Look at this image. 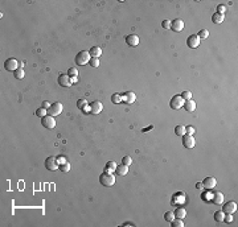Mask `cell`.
Returning <instances> with one entry per match:
<instances>
[{
    "mask_svg": "<svg viewBox=\"0 0 238 227\" xmlns=\"http://www.w3.org/2000/svg\"><path fill=\"white\" fill-rule=\"evenodd\" d=\"M89 63H90V66H93V67H98V66H99V60L91 57L90 58V61H89Z\"/></svg>",
    "mask_w": 238,
    "mask_h": 227,
    "instance_id": "35",
    "label": "cell"
},
{
    "mask_svg": "<svg viewBox=\"0 0 238 227\" xmlns=\"http://www.w3.org/2000/svg\"><path fill=\"white\" fill-rule=\"evenodd\" d=\"M171 29L175 32H181L184 29V21L181 18H175L171 21Z\"/></svg>",
    "mask_w": 238,
    "mask_h": 227,
    "instance_id": "10",
    "label": "cell"
},
{
    "mask_svg": "<svg viewBox=\"0 0 238 227\" xmlns=\"http://www.w3.org/2000/svg\"><path fill=\"white\" fill-rule=\"evenodd\" d=\"M111 102L115 103V104L120 103L122 102V95H119L118 92H116V94H113V96H111Z\"/></svg>",
    "mask_w": 238,
    "mask_h": 227,
    "instance_id": "31",
    "label": "cell"
},
{
    "mask_svg": "<svg viewBox=\"0 0 238 227\" xmlns=\"http://www.w3.org/2000/svg\"><path fill=\"white\" fill-rule=\"evenodd\" d=\"M216 184H217V181H216L214 177H206V178L202 181V186L205 187V189H208V190L213 189V187L216 186Z\"/></svg>",
    "mask_w": 238,
    "mask_h": 227,
    "instance_id": "14",
    "label": "cell"
},
{
    "mask_svg": "<svg viewBox=\"0 0 238 227\" xmlns=\"http://www.w3.org/2000/svg\"><path fill=\"white\" fill-rule=\"evenodd\" d=\"M115 173L119 174V176H126V174L128 173V166L124 165V164H122V165H116Z\"/></svg>",
    "mask_w": 238,
    "mask_h": 227,
    "instance_id": "18",
    "label": "cell"
},
{
    "mask_svg": "<svg viewBox=\"0 0 238 227\" xmlns=\"http://www.w3.org/2000/svg\"><path fill=\"white\" fill-rule=\"evenodd\" d=\"M41 107H42V108H45V110H48V108L50 107L49 102H46V100H45V102H42V106H41Z\"/></svg>",
    "mask_w": 238,
    "mask_h": 227,
    "instance_id": "42",
    "label": "cell"
},
{
    "mask_svg": "<svg viewBox=\"0 0 238 227\" xmlns=\"http://www.w3.org/2000/svg\"><path fill=\"white\" fill-rule=\"evenodd\" d=\"M182 104H184V99H182L180 95H175V96H172L171 102H169V107L173 108V110H179V108H181Z\"/></svg>",
    "mask_w": 238,
    "mask_h": 227,
    "instance_id": "5",
    "label": "cell"
},
{
    "mask_svg": "<svg viewBox=\"0 0 238 227\" xmlns=\"http://www.w3.org/2000/svg\"><path fill=\"white\" fill-rule=\"evenodd\" d=\"M62 112V104L60 102H56V103H52L50 107L48 108V115L50 116H57Z\"/></svg>",
    "mask_w": 238,
    "mask_h": 227,
    "instance_id": "4",
    "label": "cell"
},
{
    "mask_svg": "<svg viewBox=\"0 0 238 227\" xmlns=\"http://www.w3.org/2000/svg\"><path fill=\"white\" fill-rule=\"evenodd\" d=\"M13 75L16 77L17 79H23L24 78V75H25V71H24V69H16L15 71H13Z\"/></svg>",
    "mask_w": 238,
    "mask_h": 227,
    "instance_id": "24",
    "label": "cell"
},
{
    "mask_svg": "<svg viewBox=\"0 0 238 227\" xmlns=\"http://www.w3.org/2000/svg\"><path fill=\"white\" fill-rule=\"evenodd\" d=\"M161 26H163L164 29H171V21H169V20H164L163 23H161Z\"/></svg>",
    "mask_w": 238,
    "mask_h": 227,
    "instance_id": "39",
    "label": "cell"
},
{
    "mask_svg": "<svg viewBox=\"0 0 238 227\" xmlns=\"http://www.w3.org/2000/svg\"><path fill=\"white\" fill-rule=\"evenodd\" d=\"M122 162H123L124 165L130 166V165H131V162H132V158L130 157V156H124V157L122 158Z\"/></svg>",
    "mask_w": 238,
    "mask_h": 227,
    "instance_id": "37",
    "label": "cell"
},
{
    "mask_svg": "<svg viewBox=\"0 0 238 227\" xmlns=\"http://www.w3.org/2000/svg\"><path fill=\"white\" fill-rule=\"evenodd\" d=\"M70 81H71V84L77 83V77H71V78H70Z\"/></svg>",
    "mask_w": 238,
    "mask_h": 227,
    "instance_id": "43",
    "label": "cell"
},
{
    "mask_svg": "<svg viewBox=\"0 0 238 227\" xmlns=\"http://www.w3.org/2000/svg\"><path fill=\"white\" fill-rule=\"evenodd\" d=\"M180 96L184 100H188V99H192V92L190 91H182L181 94H180Z\"/></svg>",
    "mask_w": 238,
    "mask_h": 227,
    "instance_id": "33",
    "label": "cell"
},
{
    "mask_svg": "<svg viewBox=\"0 0 238 227\" xmlns=\"http://www.w3.org/2000/svg\"><path fill=\"white\" fill-rule=\"evenodd\" d=\"M212 201H213V202L216 203V205H219V203L224 202V194H222L221 192H214Z\"/></svg>",
    "mask_w": 238,
    "mask_h": 227,
    "instance_id": "19",
    "label": "cell"
},
{
    "mask_svg": "<svg viewBox=\"0 0 238 227\" xmlns=\"http://www.w3.org/2000/svg\"><path fill=\"white\" fill-rule=\"evenodd\" d=\"M198 38L200 40H206L209 37V32H208V29H201L200 32H198Z\"/></svg>",
    "mask_w": 238,
    "mask_h": 227,
    "instance_id": "27",
    "label": "cell"
},
{
    "mask_svg": "<svg viewBox=\"0 0 238 227\" xmlns=\"http://www.w3.org/2000/svg\"><path fill=\"white\" fill-rule=\"evenodd\" d=\"M184 108L188 111V112H193L196 110V102L192 99H188V100H184Z\"/></svg>",
    "mask_w": 238,
    "mask_h": 227,
    "instance_id": "17",
    "label": "cell"
},
{
    "mask_svg": "<svg viewBox=\"0 0 238 227\" xmlns=\"http://www.w3.org/2000/svg\"><path fill=\"white\" fill-rule=\"evenodd\" d=\"M175 133L177 135V136H184L187 132H185V127L182 126V124H179V126L175 127Z\"/></svg>",
    "mask_w": 238,
    "mask_h": 227,
    "instance_id": "22",
    "label": "cell"
},
{
    "mask_svg": "<svg viewBox=\"0 0 238 227\" xmlns=\"http://www.w3.org/2000/svg\"><path fill=\"white\" fill-rule=\"evenodd\" d=\"M237 210V203L234 202V201H229V202H226L224 205V213L225 214H233L234 211Z\"/></svg>",
    "mask_w": 238,
    "mask_h": 227,
    "instance_id": "12",
    "label": "cell"
},
{
    "mask_svg": "<svg viewBox=\"0 0 238 227\" xmlns=\"http://www.w3.org/2000/svg\"><path fill=\"white\" fill-rule=\"evenodd\" d=\"M41 124L45 127V128H49V129L54 128V127H56L54 116H50V115L44 116V118H42V120H41Z\"/></svg>",
    "mask_w": 238,
    "mask_h": 227,
    "instance_id": "7",
    "label": "cell"
},
{
    "mask_svg": "<svg viewBox=\"0 0 238 227\" xmlns=\"http://www.w3.org/2000/svg\"><path fill=\"white\" fill-rule=\"evenodd\" d=\"M45 168H46L48 170H56V169H58L60 168V161H58V158L54 157V156L46 157V160H45Z\"/></svg>",
    "mask_w": 238,
    "mask_h": 227,
    "instance_id": "2",
    "label": "cell"
},
{
    "mask_svg": "<svg viewBox=\"0 0 238 227\" xmlns=\"http://www.w3.org/2000/svg\"><path fill=\"white\" fill-rule=\"evenodd\" d=\"M224 221H225V222H227V223H230V222L233 221V216H232V214H225V216H224Z\"/></svg>",
    "mask_w": 238,
    "mask_h": 227,
    "instance_id": "41",
    "label": "cell"
},
{
    "mask_svg": "<svg viewBox=\"0 0 238 227\" xmlns=\"http://www.w3.org/2000/svg\"><path fill=\"white\" fill-rule=\"evenodd\" d=\"M185 132H187L188 135H193L195 133V128H193L192 126H188V127H185Z\"/></svg>",
    "mask_w": 238,
    "mask_h": 227,
    "instance_id": "40",
    "label": "cell"
},
{
    "mask_svg": "<svg viewBox=\"0 0 238 227\" xmlns=\"http://www.w3.org/2000/svg\"><path fill=\"white\" fill-rule=\"evenodd\" d=\"M60 169L61 172H63V173H66V172H69L70 170V164L69 162H62V164H60Z\"/></svg>",
    "mask_w": 238,
    "mask_h": 227,
    "instance_id": "29",
    "label": "cell"
},
{
    "mask_svg": "<svg viewBox=\"0 0 238 227\" xmlns=\"http://www.w3.org/2000/svg\"><path fill=\"white\" fill-rule=\"evenodd\" d=\"M99 182H100V185H103V186H106V187H111L114 184H115V177H114L113 174H111L108 170H106L105 173L100 174V177H99Z\"/></svg>",
    "mask_w": 238,
    "mask_h": 227,
    "instance_id": "1",
    "label": "cell"
},
{
    "mask_svg": "<svg viewBox=\"0 0 238 227\" xmlns=\"http://www.w3.org/2000/svg\"><path fill=\"white\" fill-rule=\"evenodd\" d=\"M89 53H90V55H91V57L98 58L100 54H102V49H100L99 46H93L91 49L89 50Z\"/></svg>",
    "mask_w": 238,
    "mask_h": 227,
    "instance_id": "21",
    "label": "cell"
},
{
    "mask_svg": "<svg viewBox=\"0 0 238 227\" xmlns=\"http://www.w3.org/2000/svg\"><path fill=\"white\" fill-rule=\"evenodd\" d=\"M212 21L216 24H219L224 21V15H219V13H214L213 16H212Z\"/></svg>",
    "mask_w": 238,
    "mask_h": 227,
    "instance_id": "25",
    "label": "cell"
},
{
    "mask_svg": "<svg viewBox=\"0 0 238 227\" xmlns=\"http://www.w3.org/2000/svg\"><path fill=\"white\" fill-rule=\"evenodd\" d=\"M77 107H78L79 110L87 111V100L86 99H78L77 100Z\"/></svg>",
    "mask_w": 238,
    "mask_h": 227,
    "instance_id": "23",
    "label": "cell"
},
{
    "mask_svg": "<svg viewBox=\"0 0 238 227\" xmlns=\"http://www.w3.org/2000/svg\"><path fill=\"white\" fill-rule=\"evenodd\" d=\"M196 187H197V189H202V182H197V184H196Z\"/></svg>",
    "mask_w": 238,
    "mask_h": 227,
    "instance_id": "44",
    "label": "cell"
},
{
    "mask_svg": "<svg viewBox=\"0 0 238 227\" xmlns=\"http://www.w3.org/2000/svg\"><path fill=\"white\" fill-rule=\"evenodd\" d=\"M58 84L62 87H69L71 84L70 77L68 74H60V77H58Z\"/></svg>",
    "mask_w": 238,
    "mask_h": 227,
    "instance_id": "13",
    "label": "cell"
},
{
    "mask_svg": "<svg viewBox=\"0 0 238 227\" xmlns=\"http://www.w3.org/2000/svg\"><path fill=\"white\" fill-rule=\"evenodd\" d=\"M36 115L40 116V118H44V116L48 115V110H45V108H42V107L37 108V110H36Z\"/></svg>",
    "mask_w": 238,
    "mask_h": 227,
    "instance_id": "28",
    "label": "cell"
},
{
    "mask_svg": "<svg viewBox=\"0 0 238 227\" xmlns=\"http://www.w3.org/2000/svg\"><path fill=\"white\" fill-rule=\"evenodd\" d=\"M173 214H175V218H177V219H184L185 215H187V211H185V209H182V207H177L176 210L173 211Z\"/></svg>",
    "mask_w": 238,
    "mask_h": 227,
    "instance_id": "20",
    "label": "cell"
},
{
    "mask_svg": "<svg viewBox=\"0 0 238 227\" xmlns=\"http://www.w3.org/2000/svg\"><path fill=\"white\" fill-rule=\"evenodd\" d=\"M139 37L136 36V34H130V36L126 37V42L128 46H138L139 45Z\"/></svg>",
    "mask_w": 238,
    "mask_h": 227,
    "instance_id": "15",
    "label": "cell"
},
{
    "mask_svg": "<svg viewBox=\"0 0 238 227\" xmlns=\"http://www.w3.org/2000/svg\"><path fill=\"white\" fill-rule=\"evenodd\" d=\"M171 223H172V227H182V226H184V222H182V219H177V218H175Z\"/></svg>",
    "mask_w": 238,
    "mask_h": 227,
    "instance_id": "30",
    "label": "cell"
},
{
    "mask_svg": "<svg viewBox=\"0 0 238 227\" xmlns=\"http://www.w3.org/2000/svg\"><path fill=\"white\" fill-rule=\"evenodd\" d=\"M90 58H91V55H90L89 52L81 50V52L76 55V62L78 63V65H86V63L90 61Z\"/></svg>",
    "mask_w": 238,
    "mask_h": 227,
    "instance_id": "3",
    "label": "cell"
},
{
    "mask_svg": "<svg viewBox=\"0 0 238 227\" xmlns=\"http://www.w3.org/2000/svg\"><path fill=\"white\" fill-rule=\"evenodd\" d=\"M135 99H136V96H135V94L132 91H127V92H124V95H122V100L126 103H130V104L134 103Z\"/></svg>",
    "mask_w": 238,
    "mask_h": 227,
    "instance_id": "16",
    "label": "cell"
},
{
    "mask_svg": "<svg viewBox=\"0 0 238 227\" xmlns=\"http://www.w3.org/2000/svg\"><path fill=\"white\" fill-rule=\"evenodd\" d=\"M68 75L69 77H77L78 75V70H77L76 67H70L68 70Z\"/></svg>",
    "mask_w": 238,
    "mask_h": 227,
    "instance_id": "36",
    "label": "cell"
},
{
    "mask_svg": "<svg viewBox=\"0 0 238 227\" xmlns=\"http://www.w3.org/2000/svg\"><path fill=\"white\" fill-rule=\"evenodd\" d=\"M4 69L7 71H15L16 69H19V61L15 60V58H8L4 62Z\"/></svg>",
    "mask_w": 238,
    "mask_h": 227,
    "instance_id": "6",
    "label": "cell"
},
{
    "mask_svg": "<svg viewBox=\"0 0 238 227\" xmlns=\"http://www.w3.org/2000/svg\"><path fill=\"white\" fill-rule=\"evenodd\" d=\"M217 11H218V12H217V13H219V15H224V13H225V11H226V7H225L224 4H219L218 7H217Z\"/></svg>",
    "mask_w": 238,
    "mask_h": 227,
    "instance_id": "38",
    "label": "cell"
},
{
    "mask_svg": "<svg viewBox=\"0 0 238 227\" xmlns=\"http://www.w3.org/2000/svg\"><path fill=\"white\" fill-rule=\"evenodd\" d=\"M224 216H225V213L222 210L214 213V219H216L217 222H224Z\"/></svg>",
    "mask_w": 238,
    "mask_h": 227,
    "instance_id": "26",
    "label": "cell"
},
{
    "mask_svg": "<svg viewBox=\"0 0 238 227\" xmlns=\"http://www.w3.org/2000/svg\"><path fill=\"white\" fill-rule=\"evenodd\" d=\"M115 168H116V164L114 162V161H108L107 164H106V170H115Z\"/></svg>",
    "mask_w": 238,
    "mask_h": 227,
    "instance_id": "34",
    "label": "cell"
},
{
    "mask_svg": "<svg viewBox=\"0 0 238 227\" xmlns=\"http://www.w3.org/2000/svg\"><path fill=\"white\" fill-rule=\"evenodd\" d=\"M164 219H165L167 222H172L175 219V214L172 213V211H167V213L164 214Z\"/></svg>",
    "mask_w": 238,
    "mask_h": 227,
    "instance_id": "32",
    "label": "cell"
},
{
    "mask_svg": "<svg viewBox=\"0 0 238 227\" xmlns=\"http://www.w3.org/2000/svg\"><path fill=\"white\" fill-rule=\"evenodd\" d=\"M187 45L190 48V49H195L200 45V38H198L197 34H190L187 40Z\"/></svg>",
    "mask_w": 238,
    "mask_h": 227,
    "instance_id": "9",
    "label": "cell"
},
{
    "mask_svg": "<svg viewBox=\"0 0 238 227\" xmlns=\"http://www.w3.org/2000/svg\"><path fill=\"white\" fill-rule=\"evenodd\" d=\"M23 66H24V62H19V67L23 69Z\"/></svg>",
    "mask_w": 238,
    "mask_h": 227,
    "instance_id": "45",
    "label": "cell"
},
{
    "mask_svg": "<svg viewBox=\"0 0 238 227\" xmlns=\"http://www.w3.org/2000/svg\"><path fill=\"white\" fill-rule=\"evenodd\" d=\"M90 112L91 114H94V115H97V114H100L102 112V110H103V106H102V103L99 102V100H95V102H93L91 104H90Z\"/></svg>",
    "mask_w": 238,
    "mask_h": 227,
    "instance_id": "11",
    "label": "cell"
},
{
    "mask_svg": "<svg viewBox=\"0 0 238 227\" xmlns=\"http://www.w3.org/2000/svg\"><path fill=\"white\" fill-rule=\"evenodd\" d=\"M181 137H182V145H184L185 148H193L196 145V140L192 135L185 133L184 136H181Z\"/></svg>",
    "mask_w": 238,
    "mask_h": 227,
    "instance_id": "8",
    "label": "cell"
}]
</instances>
